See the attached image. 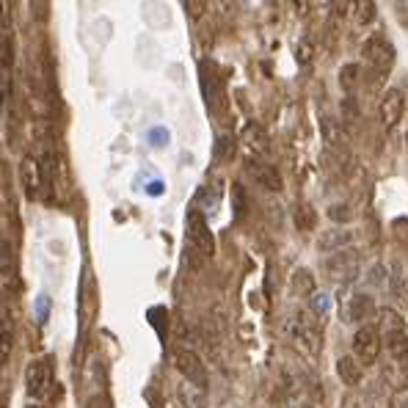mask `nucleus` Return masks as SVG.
Wrapping results in <instances>:
<instances>
[{
  "label": "nucleus",
  "instance_id": "nucleus-1",
  "mask_svg": "<svg viewBox=\"0 0 408 408\" xmlns=\"http://www.w3.org/2000/svg\"><path fill=\"white\" fill-rule=\"evenodd\" d=\"M362 55H364V64L370 66V72L375 77L389 75L395 61H398V50L384 33H370L364 39V44H362Z\"/></svg>",
  "mask_w": 408,
  "mask_h": 408
},
{
  "label": "nucleus",
  "instance_id": "nucleus-2",
  "mask_svg": "<svg viewBox=\"0 0 408 408\" xmlns=\"http://www.w3.org/2000/svg\"><path fill=\"white\" fill-rule=\"evenodd\" d=\"M320 136H323V144H326V155L334 163L348 166L351 158H353V149H351V136H348L345 124L326 116V119H320Z\"/></svg>",
  "mask_w": 408,
  "mask_h": 408
},
{
  "label": "nucleus",
  "instance_id": "nucleus-3",
  "mask_svg": "<svg viewBox=\"0 0 408 408\" xmlns=\"http://www.w3.org/2000/svg\"><path fill=\"white\" fill-rule=\"evenodd\" d=\"M384 351V340H381V331L378 326H362L356 334H353V359L362 364V367H370L378 362Z\"/></svg>",
  "mask_w": 408,
  "mask_h": 408
},
{
  "label": "nucleus",
  "instance_id": "nucleus-4",
  "mask_svg": "<svg viewBox=\"0 0 408 408\" xmlns=\"http://www.w3.org/2000/svg\"><path fill=\"white\" fill-rule=\"evenodd\" d=\"M359 265H362L359 251L356 248H342V251H337V254H331L326 259V276L334 284H348V281H353L359 276Z\"/></svg>",
  "mask_w": 408,
  "mask_h": 408
},
{
  "label": "nucleus",
  "instance_id": "nucleus-5",
  "mask_svg": "<svg viewBox=\"0 0 408 408\" xmlns=\"http://www.w3.org/2000/svg\"><path fill=\"white\" fill-rule=\"evenodd\" d=\"M287 334H290V340L295 342V348L306 356V359H317L320 353H323V334L312 326V323H306V320H290L287 323Z\"/></svg>",
  "mask_w": 408,
  "mask_h": 408
},
{
  "label": "nucleus",
  "instance_id": "nucleus-6",
  "mask_svg": "<svg viewBox=\"0 0 408 408\" xmlns=\"http://www.w3.org/2000/svg\"><path fill=\"white\" fill-rule=\"evenodd\" d=\"M55 381V367H53V359L50 356H41V359H33L25 370V392L30 398H44L50 392Z\"/></svg>",
  "mask_w": 408,
  "mask_h": 408
},
{
  "label": "nucleus",
  "instance_id": "nucleus-7",
  "mask_svg": "<svg viewBox=\"0 0 408 408\" xmlns=\"http://www.w3.org/2000/svg\"><path fill=\"white\" fill-rule=\"evenodd\" d=\"M185 229H188V243H191V248L210 259V257L215 254V237H212V232H210V226H207V218H204L199 210H191V212H188Z\"/></svg>",
  "mask_w": 408,
  "mask_h": 408
},
{
  "label": "nucleus",
  "instance_id": "nucleus-8",
  "mask_svg": "<svg viewBox=\"0 0 408 408\" xmlns=\"http://www.w3.org/2000/svg\"><path fill=\"white\" fill-rule=\"evenodd\" d=\"M199 80H202V94L207 108L212 113H218L223 108V80H221L218 66L212 61H202L199 64Z\"/></svg>",
  "mask_w": 408,
  "mask_h": 408
},
{
  "label": "nucleus",
  "instance_id": "nucleus-9",
  "mask_svg": "<svg viewBox=\"0 0 408 408\" xmlns=\"http://www.w3.org/2000/svg\"><path fill=\"white\" fill-rule=\"evenodd\" d=\"M403 111H406V97L400 89H387L381 94V102H378V122L384 130H392L400 119H403Z\"/></svg>",
  "mask_w": 408,
  "mask_h": 408
},
{
  "label": "nucleus",
  "instance_id": "nucleus-10",
  "mask_svg": "<svg viewBox=\"0 0 408 408\" xmlns=\"http://www.w3.org/2000/svg\"><path fill=\"white\" fill-rule=\"evenodd\" d=\"M174 364H177V370L185 375L188 384H194V387H199V389L207 387V370H204L199 353H194V351H188V348H177V351H174Z\"/></svg>",
  "mask_w": 408,
  "mask_h": 408
},
{
  "label": "nucleus",
  "instance_id": "nucleus-11",
  "mask_svg": "<svg viewBox=\"0 0 408 408\" xmlns=\"http://www.w3.org/2000/svg\"><path fill=\"white\" fill-rule=\"evenodd\" d=\"M245 171H248V174L254 177V183H257L259 188H265V191L279 194V191L284 188L281 174H279V171H276V166H270V163H262V160H257V158H248Z\"/></svg>",
  "mask_w": 408,
  "mask_h": 408
},
{
  "label": "nucleus",
  "instance_id": "nucleus-12",
  "mask_svg": "<svg viewBox=\"0 0 408 408\" xmlns=\"http://www.w3.org/2000/svg\"><path fill=\"white\" fill-rule=\"evenodd\" d=\"M345 323H364V320H370L373 315H378L375 312V301H373V295H367V293H353L348 301H345Z\"/></svg>",
  "mask_w": 408,
  "mask_h": 408
},
{
  "label": "nucleus",
  "instance_id": "nucleus-13",
  "mask_svg": "<svg viewBox=\"0 0 408 408\" xmlns=\"http://www.w3.org/2000/svg\"><path fill=\"white\" fill-rule=\"evenodd\" d=\"M337 375H340L342 387L356 389V387L364 381V367H362L353 356H340V359H337Z\"/></svg>",
  "mask_w": 408,
  "mask_h": 408
},
{
  "label": "nucleus",
  "instance_id": "nucleus-14",
  "mask_svg": "<svg viewBox=\"0 0 408 408\" xmlns=\"http://www.w3.org/2000/svg\"><path fill=\"white\" fill-rule=\"evenodd\" d=\"M0 279L8 287H17L19 284V276H17V254H14V248H11V243L6 237H0Z\"/></svg>",
  "mask_w": 408,
  "mask_h": 408
},
{
  "label": "nucleus",
  "instance_id": "nucleus-15",
  "mask_svg": "<svg viewBox=\"0 0 408 408\" xmlns=\"http://www.w3.org/2000/svg\"><path fill=\"white\" fill-rule=\"evenodd\" d=\"M351 243H353V232H348V229H328V232L320 234L317 248L326 251V254H337L342 248H351Z\"/></svg>",
  "mask_w": 408,
  "mask_h": 408
},
{
  "label": "nucleus",
  "instance_id": "nucleus-16",
  "mask_svg": "<svg viewBox=\"0 0 408 408\" xmlns=\"http://www.w3.org/2000/svg\"><path fill=\"white\" fill-rule=\"evenodd\" d=\"M389 290L395 298H400V304L408 306V265L403 259L392 262V270H389Z\"/></svg>",
  "mask_w": 408,
  "mask_h": 408
},
{
  "label": "nucleus",
  "instance_id": "nucleus-17",
  "mask_svg": "<svg viewBox=\"0 0 408 408\" xmlns=\"http://www.w3.org/2000/svg\"><path fill=\"white\" fill-rule=\"evenodd\" d=\"M22 185H25V194L30 199H36L41 194V174H39L36 158H25L22 160Z\"/></svg>",
  "mask_w": 408,
  "mask_h": 408
},
{
  "label": "nucleus",
  "instance_id": "nucleus-18",
  "mask_svg": "<svg viewBox=\"0 0 408 408\" xmlns=\"http://www.w3.org/2000/svg\"><path fill=\"white\" fill-rule=\"evenodd\" d=\"M243 141L251 147V152H257V155H268L270 152V138L265 136V130L257 124V122H248L245 124V130H243Z\"/></svg>",
  "mask_w": 408,
  "mask_h": 408
},
{
  "label": "nucleus",
  "instance_id": "nucleus-19",
  "mask_svg": "<svg viewBox=\"0 0 408 408\" xmlns=\"http://www.w3.org/2000/svg\"><path fill=\"white\" fill-rule=\"evenodd\" d=\"M290 287H293V293H298V295H315V287H317V281H315L312 270H306V268H298V270L293 273V279H290Z\"/></svg>",
  "mask_w": 408,
  "mask_h": 408
},
{
  "label": "nucleus",
  "instance_id": "nucleus-20",
  "mask_svg": "<svg viewBox=\"0 0 408 408\" xmlns=\"http://www.w3.org/2000/svg\"><path fill=\"white\" fill-rule=\"evenodd\" d=\"M359 83H362V66L359 64H345L340 69V86H342V91L353 94Z\"/></svg>",
  "mask_w": 408,
  "mask_h": 408
},
{
  "label": "nucleus",
  "instance_id": "nucleus-21",
  "mask_svg": "<svg viewBox=\"0 0 408 408\" xmlns=\"http://www.w3.org/2000/svg\"><path fill=\"white\" fill-rule=\"evenodd\" d=\"M398 328H406L403 317L395 309H378V331L389 334V331H398Z\"/></svg>",
  "mask_w": 408,
  "mask_h": 408
},
{
  "label": "nucleus",
  "instance_id": "nucleus-22",
  "mask_svg": "<svg viewBox=\"0 0 408 408\" xmlns=\"http://www.w3.org/2000/svg\"><path fill=\"white\" fill-rule=\"evenodd\" d=\"M351 8H353V19H356L359 28H364V25H370V22L375 19V3H373V0L351 3Z\"/></svg>",
  "mask_w": 408,
  "mask_h": 408
},
{
  "label": "nucleus",
  "instance_id": "nucleus-23",
  "mask_svg": "<svg viewBox=\"0 0 408 408\" xmlns=\"http://www.w3.org/2000/svg\"><path fill=\"white\" fill-rule=\"evenodd\" d=\"M180 400L185 403V408H204L207 403H204V389H199V387H194V384H183L180 387Z\"/></svg>",
  "mask_w": 408,
  "mask_h": 408
},
{
  "label": "nucleus",
  "instance_id": "nucleus-24",
  "mask_svg": "<svg viewBox=\"0 0 408 408\" xmlns=\"http://www.w3.org/2000/svg\"><path fill=\"white\" fill-rule=\"evenodd\" d=\"M50 312H53V298H50L47 293H39V295L33 298V320H36L39 326H44V323L50 320Z\"/></svg>",
  "mask_w": 408,
  "mask_h": 408
},
{
  "label": "nucleus",
  "instance_id": "nucleus-25",
  "mask_svg": "<svg viewBox=\"0 0 408 408\" xmlns=\"http://www.w3.org/2000/svg\"><path fill=\"white\" fill-rule=\"evenodd\" d=\"M232 155H234V138H232V136H218L215 158H218V160H232Z\"/></svg>",
  "mask_w": 408,
  "mask_h": 408
},
{
  "label": "nucleus",
  "instance_id": "nucleus-26",
  "mask_svg": "<svg viewBox=\"0 0 408 408\" xmlns=\"http://www.w3.org/2000/svg\"><path fill=\"white\" fill-rule=\"evenodd\" d=\"M295 223H298V229H312L315 226V210L309 207V204H304V207H298L295 210Z\"/></svg>",
  "mask_w": 408,
  "mask_h": 408
},
{
  "label": "nucleus",
  "instance_id": "nucleus-27",
  "mask_svg": "<svg viewBox=\"0 0 408 408\" xmlns=\"http://www.w3.org/2000/svg\"><path fill=\"white\" fill-rule=\"evenodd\" d=\"M340 408H370V400L362 395V392H356V389H351L345 398H342V403Z\"/></svg>",
  "mask_w": 408,
  "mask_h": 408
},
{
  "label": "nucleus",
  "instance_id": "nucleus-28",
  "mask_svg": "<svg viewBox=\"0 0 408 408\" xmlns=\"http://www.w3.org/2000/svg\"><path fill=\"white\" fill-rule=\"evenodd\" d=\"M351 215H353V212H351V207H348L345 202L331 204V207H328V218H331V221H337V223H348V221H351Z\"/></svg>",
  "mask_w": 408,
  "mask_h": 408
},
{
  "label": "nucleus",
  "instance_id": "nucleus-29",
  "mask_svg": "<svg viewBox=\"0 0 408 408\" xmlns=\"http://www.w3.org/2000/svg\"><path fill=\"white\" fill-rule=\"evenodd\" d=\"M312 53H315V47H312L309 39H301V41L295 44V58H298V64H309V61H312Z\"/></svg>",
  "mask_w": 408,
  "mask_h": 408
},
{
  "label": "nucleus",
  "instance_id": "nucleus-30",
  "mask_svg": "<svg viewBox=\"0 0 408 408\" xmlns=\"http://www.w3.org/2000/svg\"><path fill=\"white\" fill-rule=\"evenodd\" d=\"M147 138H149L152 147H166V144H169V130H166V127H152Z\"/></svg>",
  "mask_w": 408,
  "mask_h": 408
},
{
  "label": "nucleus",
  "instance_id": "nucleus-31",
  "mask_svg": "<svg viewBox=\"0 0 408 408\" xmlns=\"http://www.w3.org/2000/svg\"><path fill=\"white\" fill-rule=\"evenodd\" d=\"M234 204H237V218H243L245 215V196H243V188L240 185H234Z\"/></svg>",
  "mask_w": 408,
  "mask_h": 408
},
{
  "label": "nucleus",
  "instance_id": "nucleus-32",
  "mask_svg": "<svg viewBox=\"0 0 408 408\" xmlns=\"http://www.w3.org/2000/svg\"><path fill=\"white\" fill-rule=\"evenodd\" d=\"M147 194H149V196H160V194H163V183H160V180H158V183H149Z\"/></svg>",
  "mask_w": 408,
  "mask_h": 408
},
{
  "label": "nucleus",
  "instance_id": "nucleus-33",
  "mask_svg": "<svg viewBox=\"0 0 408 408\" xmlns=\"http://www.w3.org/2000/svg\"><path fill=\"white\" fill-rule=\"evenodd\" d=\"M28 408H44V406H33V403H30V406H28Z\"/></svg>",
  "mask_w": 408,
  "mask_h": 408
},
{
  "label": "nucleus",
  "instance_id": "nucleus-34",
  "mask_svg": "<svg viewBox=\"0 0 408 408\" xmlns=\"http://www.w3.org/2000/svg\"><path fill=\"white\" fill-rule=\"evenodd\" d=\"M293 408H312V406H293Z\"/></svg>",
  "mask_w": 408,
  "mask_h": 408
},
{
  "label": "nucleus",
  "instance_id": "nucleus-35",
  "mask_svg": "<svg viewBox=\"0 0 408 408\" xmlns=\"http://www.w3.org/2000/svg\"><path fill=\"white\" fill-rule=\"evenodd\" d=\"M406 144H408V130H406Z\"/></svg>",
  "mask_w": 408,
  "mask_h": 408
}]
</instances>
